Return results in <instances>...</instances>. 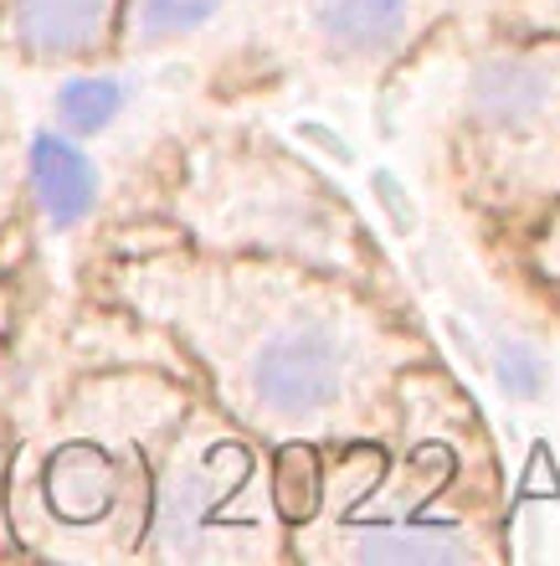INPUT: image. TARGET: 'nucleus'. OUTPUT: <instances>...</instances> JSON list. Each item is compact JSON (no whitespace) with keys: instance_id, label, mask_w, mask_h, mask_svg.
I'll use <instances>...</instances> for the list:
<instances>
[{"instance_id":"nucleus-4","label":"nucleus","mask_w":560,"mask_h":566,"mask_svg":"<svg viewBox=\"0 0 560 566\" xmlns=\"http://www.w3.org/2000/svg\"><path fill=\"white\" fill-rule=\"evenodd\" d=\"M31 165H36V191H42L52 222L73 227L77 217L93 207V170H88V160H83L73 145L42 135L36 139V160Z\"/></svg>"},{"instance_id":"nucleus-6","label":"nucleus","mask_w":560,"mask_h":566,"mask_svg":"<svg viewBox=\"0 0 560 566\" xmlns=\"http://www.w3.org/2000/svg\"><path fill=\"white\" fill-rule=\"evenodd\" d=\"M114 500V469L93 448H67L52 463V505L73 521H88Z\"/></svg>"},{"instance_id":"nucleus-5","label":"nucleus","mask_w":560,"mask_h":566,"mask_svg":"<svg viewBox=\"0 0 560 566\" xmlns=\"http://www.w3.org/2000/svg\"><path fill=\"white\" fill-rule=\"evenodd\" d=\"M406 27V0H329L325 31L345 52H381Z\"/></svg>"},{"instance_id":"nucleus-1","label":"nucleus","mask_w":560,"mask_h":566,"mask_svg":"<svg viewBox=\"0 0 560 566\" xmlns=\"http://www.w3.org/2000/svg\"><path fill=\"white\" fill-rule=\"evenodd\" d=\"M252 391L273 412H314L339 391V356L325 335H283L252 366Z\"/></svg>"},{"instance_id":"nucleus-11","label":"nucleus","mask_w":560,"mask_h":566,"mask_svg":"<svg viewBox=\"0 0 560 566\" xmlns=\"http://www.w3.org/2000/svg\"><path fill=\"white\" fill-rule=\"evenodd\" d=\"M499 381L515 397H540V387H546V360L535 356L530 345H509L499 356Z\"/></svg>"},{"instance_id":"nucleus-2","label":"nucleus","mask_w":560,"mask_h":566,"mask_svg":"<svg viewBox=\"0 0 560 566\" xmlns=\"http://www.w3.org/2000/svg\"><path fill=\"white\" fill-rule=\"evenodd\" d=\"M104 21H108V0H15L11 15L15 36L31 52H52V57L88 52L104 36Z\"/></svg>"},{"instance_id":"nucleus-8","label":"nucleus","mask_w":560,"mask_h":566,"mask_svg":"<svg viewBox=\"0 0 560 566\" xmlns=\"http://www.w3.org/2000/svg\"><path fill=\"white\" fill-rule=\"evenodd\" d=\"M273 500H278L283 521H309L319 510V459H314V448H283L278 453Z\"/></svg>"},{"instance_id":"nucleus-10","label":"nucleus","mask_w":560,"mask_h":566,"mask_svg":"<svg viewBox=\"0 0 560 566\" xmlns=\"http://www.w3.org/2000/svg\"><path fill=\"white\" fill-rule=\"evenodd\" d=\"M222 0H145V31L149 36H170V31L201 27Z\"/></svg>"},{"instance_id":"nucleus-7","label":"nucleus","mask_w":560,"mask_h":566,"mask_svg":"<svg viewBox=\"0 0 560 566\" xmlns=\"http://www.w3.org/2000/svg\"><path fill=\"white\" fill-rule=\"evenodd\" d=\"M360 562H370V566H401V562L453 566V562H468V541L443 536V531H381V536L360 541Z\"/></svg>"},{"instance_id":"nucleus-3","label":"nucleus","mask_w":560,"mask_h":566,"mask_svg":"<svg viewBox=\"0 0 560 566\" xmlns=\"http://www.w3.org/2000/svg\"><path fill=\"white\" fill-rule=\"evenodd\" d=\"M550 98H556L550 73L540 67V62H525V57L494 62V67H484L478 83H473V104H478V114L494 119V124H509V129L546 119Z\"/></svg>"},{"instance_id":"nucleus-9","label":"nucleus","mask_w":560,"mask_h":566,"mask_svg":"<svg viewBox=\"0 0 560 566\" xmlns=\"http://www.w3.org/2000/svg\"><path fill=\"white\" fill-rule=\"evenodd\" d=\"M118 114V88L108 77H77L62 88V119L73 129H98Z\"/></svg>"}]
</instances>
